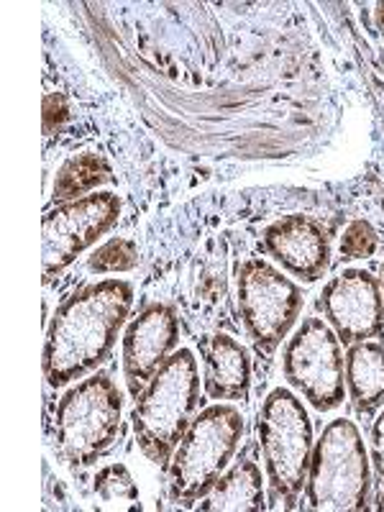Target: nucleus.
<instances>
[{
    "instance_id": "nucleus-1",
    "label": "nucleus",
    "mask_w": 384,
    "mask_h": 512,
    "mask_svg": "<svg viewBox=\"0 0 384 512\" xmlns=\"http://www.w3.org/2000/svg\"><path fill=\"white\" fill-rule=\"evenodd\" d=\"M131 308L134 285L126 280H98L64 297L44 341L41 367L49 387L75 384L105 364Z\"/></svg>"
},
{
    "instance_id": "nucleus-2",
    "label": "nucleus",
    "mask_w": 384,
    "mask_h": 512,
    "mask_svg": "<svg viewBox=\"0 0 384 512\" xmlns=\"http://www.w3.org/2000/svg\"><path fill=\"white\" fill-rule=\"evenodd\" d=\"M203 395L198 359L190 349H177L134 400L131 428L136 443L159 469H169L182 436L203 410Z\"/></svg>"
},
{
    "instance_id": "nucleus-3",
    "label": "nucleus",
    "mask_w": 384,
    "mask_h": 512,
    "mask_svg": "<svg viewBox=\"0 0 384 512\" xmlns=\"http://www.w3.org/2000/svg\"><path fill=\"white\" fill-rule=\"evenodd\" d=\"M256 441L262 451L272 507L295 505L305 489L313 459V420L290 387H274L256 415Z\"/></svg>"
},
{
    "instance_id": "nucleus-4",
    "label": "nucleus",
    "mask_w": 384,
    "mask_h": 512,
    "mask_svg": "<svg viewBox=\"0 0 384 512\" xmlns=\"http://www.w3.org/2000/svg\"><path fill=\"white\" fill-rule=\"evenodd\" d=\"M123 423V395L111 374L95 372L64 392L54 415V446L72 469L93 466L116 446Z\"/></svg>"
},
{
    "instance_id": "nucleus-5",
    "label": "nucleus",
    "mask_w": 384,
    "mask_h": 512,
    "mask_svg": "<svg viewBox=\"0 0 384 512\" xmlns=\"http://www.w3.org/2000/svg\"><path fill=\"white\" fill-rule=\"evenodd\" d=\"M305 507L318 512H361L372 497V459L354 420L336 418L313 446Z\"/></svg>"
},
{
    "instance_id": "nucleus-6",
    "label": "nucleus",
    "mask_w": 384,
    "mask_h": 512,
    "mask_svg": "<svg viewBox=\"0 0 384 512\" xmlns=\"http://www.w3.org/2000/svg\"><path fill=\"white\" fill-rule=\"evenodd\" d=\"M244 431V415L236 405L216 402L200 410L169 461V497L182 505L208 497L231 466Z\"/></svg>"
},
{
    "instance_id": "nucleus-7",
    "label": "nucleus",
    "mask_w": 384,
    "mask_h": 512,
    "mask_svg": "<svg viewBox=\"0 0 384 512\" xmlns=\"http://www.w3.org/2000/svg\"><path fill=\"white\" fill-rule=\"evenodd\" d=\"M244 331L259 356L272 359L303 313V290L264 256H249L236 272Z\"/></svg>"
},
{
    "instance_id": "nucleus-8",
    "label": "nucleus",
    "mask_w": 384,
    "mask_h": 512,
    "mask_svg": "<svg viewBox=\"0 0 384 512\" xmlns=\"http://www.w3.org/2000/svg\"><path fill=\"white\" fill-rule=\"evenodd\" d=\"M282 374L318 413H333L346 400L344 344L323 318H305L287 338Z\"/></svg>"
},
{
    "instance_id": "nucleus-9",
    "label": "nucleus",
    "mask_w": 384,
    "mask_h": 512,
    "mask_svg": "<svg viewBox=\"0 0 384 512\" xmlns=\"http://www.w3.org/2000/svg\"><path fill=\"white\" fill-rule=\"evenodd\" d=\"M116 192H93L80 200L54 205L41 218V269L44 280L59 277L77 256L98 244L121 218Z\"/></svg>"
},
{
    "instance_id": "nucleus-10",
    "label": "nucleus",
    "mask_w": 384,
    "mask_h": 512,
    "mask_svg": "<svg viewBox=\"0 0 384 512\" xmlns=\"http://www.w3.org/2000/svg\"><path fill=\"white\" fill-rule=\"evenodd\" d=\"M315 305L344 346L379 341L384 336L382 285L367 269H344L331 277Z\"/></svg>"
},
{
    "instance_id": "nucleus-11",
    "label": "nucleus",
    "mask_w": 384,
    "mask_h": 512,
    "mask_svg": "<svg viewBox=\"0 0 384 512\" xmlns=\"http://www.w3.org/2000/svg\"><path fill=\"white\" fill-rule=\"evenodd\" d=\"M180 318L167 303H149L123 333V377L128 395L139 397L154 374L180 349Z\"/></svg>"
},
{
    "instance_id": "nucleus-12",
    "label": "nucleus",
    "mask_w": 384,
    "mask_h": 512,
    "mask_svg": "<svg viewBox=\"0 0 384 512\" xmlns=\"http://www.w3.org/2000/svg\"><path fill=\"white\" fill-rule=\"evenodd\" d=\"M262 251L282 272L300 282L323 280L331 267V239L326 228L303 213L277 218L262 233Z\"/></svg>"
},
{
    "instance_id": "nucleus-13",
    "label": "nucleus",
    "mask_w": 384,
    "mask_h": 512,
    "mask_svg": "<svg viewBox=\"0 0 384 512\" xmlns=\"http://www.w3.org/2000/svg\"><path fill=\"white\" fill-rule=\"evenodd\" d=\"M203 392L216 402H246L251 395V359L241 341L213 333L200 341Z\"/></svg>"
},
{
    "instance_id": "nucleus-14",
    "label": "nucleus",
    "mask_w": 384,
    "mask_h": 512,
    "mask_svg": "<svg viewBox=\"0 0 384 512\" xmlns=\"http://www.w3.org/2000/svg\"><path fill=\"white\" fill-rule=\"evenodd\" d=\"M346 395L361 418H372L384 408V344L361 341L346 346Z\"/></svg>"
},
{
    "instance_id": "nucleus-15",
    "label": "nucleus",
    "mask_w": 384,
    "mask_h": 512,
    "mask_svg": "<svg viewBox=\"0 0 384 512\" xmlns=\"http://www.w3.org/2000/svg\"><path fill=\"white\" fill-rule=\"evenodd\" d=\"M267 507L262 469L251 456L228 466L210 495L198 502V510L203 512H262Z\"/></svg>"
},
{
    "instance_id": "nucleus-16",
    "label": "nucleus",
    "mask_w": 384,
    "mask_h": 512,
    "mask_svg": "<svg viewBox=\"0 0 384 512\" xmlns=\"http://www.w3.org/2000/svg\"><path fill=\"white\" fill-rule=\"evenodd\" d=\"M113 180L111 164L105 162L100 154L85 152L77 157L67 159L59 167L57 180L52 187V200L54 205L70 203V200H80L85 195H93L100 185Z\"/></svg>"
},
{
    "instance_id": "nucleus-17",
    "label": "nucleus",
    "mask_w": 384,
    "mask_h": 512,
    "mask_svg": "<svg viewBox=\"0 0 384 512\" xmlns=\"http://www.w3.org/2000/svg\"><path fill=\"white\" fill-rule=\"evenodd\" d=\"M141 254L139 244L134 239H123V236H113L105 244L90 254L88 269L93 274H118V272H131L139 267Z\"/></svg>"
},
{
    "instance_id": "nucleus-18",
    "label": "nucleus",
    "mask_w": 384,
    "mask_h": 512,
    "mask_svg": "<svg viewBox=\"0 0 384 512\" xmlns=\"http://www.w3.org/2000/svg\"><path fill=\"white\" fill-rule=\"evenodd\" d=\"M93 492L105 505L139 500V487H136L134 474L128 472L126 464L103 466L93 479Z\"/></svg>"
},
{
    "instance_id": "nucleus-19",
    "label": "nucleus",
    "mask_w": 384,
    "mask_h": 512,
    "mask_svg": "<svg viewBox=\"0 0 384 512\" xmlns=\"http://www.w3.org/2000/svg\"><path fill=\"white\" fill-rule=\"evenodd\" d=\"M379 249V233L364 218H356L341 233L338 251L344 256V262H359V259H372Z\"/></svg>"
},
{
    "instance_id": "nucleus-20",
    "label": "nucleus",
    "mask_w": 384,
    "mask_h": 512,
    "mask_svg": "<svg viewBox=\"0 0 384 512\" xmlns=\"http://www.w3.org/2000/svg\"><path fill=\"white\" fill-rule=\"evenodd\" d=\"M70 118V103L62 93H49L44 98V134L52 136Z\"/></svg>"
},
{
    "instance_id": "nucleus-21",
    "label": "nucleus",
    "mask_w": 384,
    "mask_h": 512,
    "mask_svg": "<svg viewBox=\"0 0 384 512\" xmlns=\"http://www.w3.org/2000/svg\"><path fill=\"white\" fill-rule=\"evenodd\" d=\"M369 459H372V469L377 474V479L384 482V408L372 420V431H369Z\"/></svg>"
},
{
    "instance_id": "nucleus-22",
    "label": "nucleus",
    "mask_w": 384,
    "mask_h": 512,
    "mask_svg": "<svg viewBox=\"0 0 384 512\" xmlns=\"http://www.w3.org/2000/svg\"><path fill=\"white\" fill-rule=\"evenodd\" d=\"M374 26H377V34L384 39V3L374 6Z\"/></svg>"
},
{
    "instance_id": "nucleus-23",
    "label": "nucleus",
    "mask_w": 384,
    "mask_h": 512,
    "mask_svg": "<svg viewBox=\"0 0 384 512\" xmlns=\"http://www.w3.org/2000/svg\"><path fill=\"white\" fill-rule=\"evenodd\" d=\"M379 285H382V295H384V262L382 267H379Z\"/></svg>"
},
{
    "instance_id": "nucleus-24",
    "label": "nucleus",
    "mask_w": 384,
    "mask_h": 512,
    "mask_svg": "<svg viewBox=\"0 0 384 512\" xmlns=\"http://www.w3.org/2000/svg\"><path fill=\"white\" fill-rule=\"evenodd\" d=\"M377 510H382V512H384V492H382V495H379V505H377Z\"/></svg>"
}]
</instances>
